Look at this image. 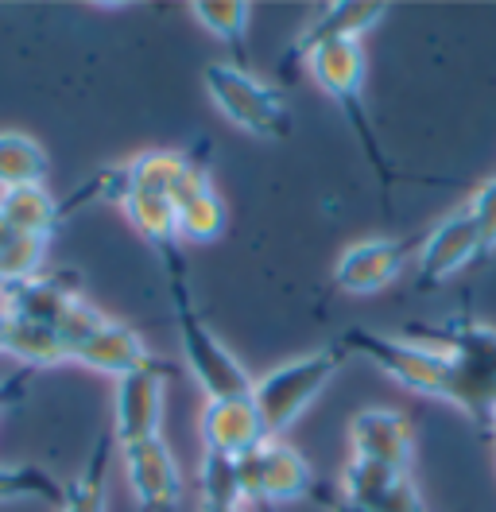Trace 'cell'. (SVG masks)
Listing matches in <instances>:
<instances>
[{"mask_svg":"<svg viewBox=\"0 0 496 512\" xmlns=\"http://www.w3.org/2000/svg\"><path fill=\"white\" fill-rule=\"evenodd\" d=\"M341 346L349 353H361L369 365H376L384 377L403 384L407 392L431 396L442 404H454V357L431 346V342H415V338H396V334H380V330H345Z\"/></svg>","mask_w":496,"mask_h":512,"instance_id":"1","label":"cell"},{"mask_svg":"<svg viewBox=\"0 0 496 512\" xmlns=\"http://www.w3.org/2000/svg\"><path fill=\"white\" fill-rule=\"evenodd\" d=\"M171 280V303H175V326H179V346H183L186 369L190 377L202 384L206 400H229V396H252V377L248 369L225 350V342L214 330L202 322V315L194 311V299L186 288L183 264L167 268Z\"/></svg>","mask_w":496,"mask_h":512,"instance_id":"2","label":"cell"},{"mask_svg":"<svg viewBox=\"0 0 496 512\" xmlns=\"http://www.w3.org/2000/svg\"><path fill=\"white\" fill-rule=\"evenodd\" d=\"M341 361H345L341 346H322L303 357H291V361L276 365L272 373H264L260 381H252V404L268 427V439H283L299 423L310 400L334 381Z\"/></svg>","mask_w":496,"mask_h":512,"instance_id":"3","label":"cell"},{"mask_svg":"<svg viewBox=\"0 0 496 512\" xmlns=\"http://www.w3.org/2000/svg\"><path fill=\"white\" fill-rule=\"evenodd\" d=\"M206 94L214 101V109L241 128L248 136L260 140H283L291 132V105L279 94V86H268L264 78H256L252 70L237 63H210L202 70Z\"/></svg>","mask_w":496,"mask_h":512,"instance_id":"4","label":"cell"},{"mask_svg":"<svg viewBox=\"0 0 496 512\" xmlns=\"http://www.w3.org/2000/svg\"><path fill=\"white\" fill-rule=\"evenodd\" d=\"M431 346L454 357V408H462L473 423H489L496 412V326L473 319L446 322Z\"/></svg>","mask_w":496,"mask_h":512,"instance_id":"5","label":"cell"},{"mask_svg":"<svg viewBox=\"0 0 496 512\" xmlns=\"http://www.w3.org/2000/svg\"><path fill=\"white\" fill-rule=\"evenodd\" d=\"M365 43L361 39H334V43H322L314 55L307 59V74L314 78V86L326 97H334L341 105V113L349 117V125L357 132V140L365 144V156L376 163V171L384 179L388 175V163L380 156V144H376V132H372L369 109H365Z\"/></svg>","mask_w":496,"mask_h":512,"instance_id":"6","label":"cell"},{"mask_svg":"<svg viewBox=\"0 0 496 512\" xmlns=\"http://www.w3.org/2000/svg\"><path fill=\"white\" fill-rule=\"evenodd\" d=\"M237 485L245 505H291L314 493L310 462L283 439H264L245 458H237Z\"/></svg>","mask_w":496,"mask_h":512,"instance_id":"7","label":"cell"},{"mask_svg":"<svg viewBox=\"0 0 496 512\" xmlns=\"http://www.w3.org/2000/svg\"><path fill=\"white\" fill-rule=\"evenodd\" d=\"M167 365L155 361L148 369H136L113 388V443L132 447L159 435L163 423V388H167Z\"/></svg>","mask_w":496,"mask_h":512,"instance_id":"8","label":"cell"},{"mask_svg":"<svg viewBox=\"0 0 496 512\" xmlns=\"http://www.w3.org/2000/svg\"><path fill=\"white\" fill-rule=\"evenodd\" d=\"M124 478L136 497V505L144 512H175L183 501V470L175 462L171 447L163 443V435L121 447Z\"/></svg>","mask_w":496,"mask_h":512,"instance_id":"9","label":"cell"},{"mask_svg":"<svg viewBox=\"0 0 496 512\" xmlns=\"http://www.w3.org/2000/svg\"><path fill=\"white\" fill-rule=\"evenodd\" d=\"M338 493L365 512H427L419 485L411 481V470H392L361 458H349L341 466Z\"/></svg>","mask_w":496,"mask_h":512,"instance_id":"10","label":"cell"},{"mask_svg":"<svg viewBox=\"0 0 496 512\" xmlns=\"http://www.w3.org/2000/svg\"><path fill=\"white\" fill-rule=\"evenodd\" d=\"M481 253H485V245H481L477 222H473L469 206H458V210H450L442 222H434V229L423 237L419 256H415L419 280H423V284H442V280L465 272Z\"/></svg>","mask_w":496,"mask_h":512,"instance_id":"11","label":"cell"},{"mask_svg":"<svg viewBox=\"0 0 496 512\" xmlns=\"http://www.w3.org/2000/svg\"><path fill=\"white\" fill-rule=\"evenodd\" d=\"M353 458L376 462V466H392V470H411L415 458V431L407 416L392 408H361L345 427Z\"/></svg>","mask_w":496,"mask_h":512,"instance_id":"12","label":"cell"},{"mask_svg":"<svg viewBox=\"0 0 496 512\" xmlns=\"http://www.w3.org/2000/svg\"><path fill=\"white\" fill-rule=\"evenodd\" d=\"M198 435L206 454L221 458H245L268 439V427L256 412L252 396H229V400H206L198 416Z\"/></svg>","mask_w":496,"mask_h":512,"instance_id":"13","label":"cell"},{"mask_svg":"<svg viewBox=\"0 0 496 512\" xmlns=\"http://www.w3.org/2000/svg\"><path fill=\"white\" fill-rule=\"evenodd\" d=\"M407 264V245L392 237H369L357 241L338 256L334 264V284L345 295H376V291L392 288L403 276Z\"/></svg>","mask_w":496,"mask_h":512,"instance_id":"14","label":"cell"},{"mask_svg":"<svg viewBox=\"0 0 496 512\" xmlns=\"http://www.w3.org/2000/svg\"><path fill=\"white\" fill-rule=\"evenodd\" d=\"M384 12H388V4H372V0H334V4L314 8L307 28L295 35V43H291L287 63L307 66L310 55L322 43H334V39H365V32H372L380 24Z\"/></svg>","mask_w":496,"mask_h":512,"instance_id":"15","label":"cell"},{"mask_svg":"<svg viewBox=\"0 0 496 512\" xmlns=\"http://www.w3.org/2000/svg\"><path fill=\"white\" fill-rule=\"evenodd\" d=\"M82 299V280L74 272H43L24 284H8L0 303L16 322H35V326H55L59 330L62 315L70 303Z\"/></svg>","mask_w":496,"mask_h":512,"instance_id":"16","label":"cell"},{"mask_svg":"<svg viewBox=\"0 0 496 512\" xmlns=\"http://www.w3.org/2000/svg\"><path fill=\"white\" fill-rule=\"evenodd\" d=\"M74 361H78L82 369H93V373H105V377L121 381V377L136 373V369L155 365L159 357L148 350V342H144L128 322L105 319V326L93 334L82 350L74 353Z\"/></svg>","mask_w":496,"mask_h":512,"instance_id":"17","label":"cell"},{"mask_svg":"<svg viewBox=\"0 0 496 512\" xmlns=\"http://www.w3.org/2000/svg\"><path fill=\"white\" fill-rule=\"evenodd\" d=\"M124 175H128V191L163 194L175 202L206 175V163L190 160L183 152H140L136 160L124 163Z\"/></svg>","mask_w":496,"mask_h":512,"instance_id":"18","label":"cell"},{"mask_svg":"<svg viewBox=\"0 0 496 512\" xmlns=\"http://www.w3.org/2000/svg\"><path fill=\"white\" fill-rule=\"evenodd\" d=\"M124 218L132 222V229L152 245L155 253L163 256V268L171 264H183L179 256V218H175V202L163 198V194H140V191H128L121 202Z\"/></svg>","mask_w":496,"mask_h":512,"instance_id":"19","label":"cell"},{"mask_svg":"<svg viewBox=\"0 0 496 512\" xmlns=\"http://www.w3.org/2000/svg\"><path fill=\"white\" fill-rule=\"evenodd\" d=\"M175 218H179V241L183 245H214L225 233V202L217 194L210 171L175 198Z\"/></svg>","mask_w":496,"mask_h":512,"instance_id":"20","label":"cell"},{"mask_svg":"<svg viewBox=\"0 0 496 512\" xmlns=\"http://www.w3.org/2000/svg\"><path fill=\"white\" fill-rule=\"evenodd\" d=\"M0 218L8 222L12 233L51 241L62 222V202L43 183L39 187H12V191H0Z\"/></svg>","mask_w":496,"mask_h":512,"instance_id":"21","label":"cell"},{"mask_svg":"<svg viewBox=\"0 0 496 512\" xmlns=\"http://www.w3.org/2000/svg\"><path fill=\"white\" fill-rule=\"evenodd\" d=\"M113 447H117L113 435L97 439L82 474L62 485L59 512H109V458H113Z\"/></svg>","mask_w":496,"mask_h":512,"instance_id":"22","label":"cell"},{"mask_svg":"<svg viewBox=\"0 0 496 512\" xmlns=\"http://www.w3.org/2000/svg\"><path fill=\"white\" fill-rule=\"evenodd\" d=\"M47 152L28 132H0V191L39 187L47 179Z\"/></svg>","mask_w":496,"mask_h":512,"instance_id":"23","label":"cell"},{"mask_svg":"<svg viewBox=\"0 0 496 512\" xmlns=\"http://www.w3.org/2000/svg\"><path fill=\"white\" fill-rule=\"evenodd\" d=\"M4 353L16 357L28 369H55L62 361H70V350L62 346L55 326H35V322H16L8 315V342Z\"/></svg>","mask_w":496,"mask_h":512,"instance_id":"24","label":"cell"},{"mask_svg":"<svg viewBox=\"0 0 496 512\" xmlns=\"http://www.w3.org/2000/svg\"><path fill=\"white\" fill-rule=\"evenodd\" d=\"M0 501H47L62 505V481L51 478L43 466H0Z\"/></svg>","mask_w":496,"mask_h":512,"instance_id":"25","label":"cell"},{"mask_svg":"<svg viewBox=\"0 0 496 512\" xmlns=\"http://www.w3.org/2000/svg\"><path fill=\"white\" fill-rule=\"evenodd\" d=\"M190 12L206 32L225 39L229 47L245 43L248 16H252V4H245V0H198V4H190Z\"/></svg>","mask_w":496,"mask_h":512,"instance_id":"26","label":"cell"},{"mask_svg":"<svg viewBox=\"0 0 496 512\" xmlns=\"http://www.w3.org/2000/svg\"><path fill=\"white\" fill-rule=\"evenodd\" d=\"M198 489H202V505H245L241 485H237V458H221V454L202 450Z\"/></svg>","mask_w":496,"mask_h":512,"instance_id":"27","label":"cell"},{"mask_svg":"<svg viewBox=\"0 0 496 512\" xmlns=\"http://www.w3.org/2000/svg\"><path fill=\"white\" fill-rule=\"evenodd\" d=\"M47 245L43 237H24L16 233L4 249H0V272L8 284H24L31 276H43V264H47Z\"/></svg>","mask_w":496,"mask_h":512,"instance_id":"28","label":"cell"},{"mask_svg":"<svg viewBox=\"0 0 496 512\" xmlns=\"http://www.w3.org/2000/svg\"><path fill=\"white\" fill-rule=\"evenodd\" d=\"M465 206H469V214H473V222H477V233H481L485 253H493L496 249V179L481 183L477 191L469 194Z\"/></svg>","mask_w":496,"mask_h":512,"instance_id":"29","label":"cell"},{"mask_svg":"<svg viewBox=\"0 0 496 512\" xmlns=\"http://www.w3.org/2000/svg\"><path fill=\"white\" fill-rule=\"evenodd\" d=\"M24 396H28L24 377H8V381H0V412H4V408H16Z\"/></svg>","mask_w":496,"mask_h":512,"instance_id":"30","label":"cell"},{"mask_svg":"<svg viewBox=\"0 0 496 512\" xmlns=\"http://www.w3.org/2000/svg\"><path fill=\"white\" fill-rule=\"evenodd\" d=\"M322 509L326 512H365V509H357V505H349L345 497H322Z\"/></svg>","mask_w":496,"mask_h":512,"instance_id":"31","label":"cell"},{"mask_svg":"<svg viewBox=\"0 0 496 512\" xmlns=\"http://www.w3.org/2000/svg\"><path fill=\"white\" fill-rule=\"evenodd\" d=\"M198 512H248V505H202Z\"/></svg>","mask_w":496,"mask_h":512,"instance_id":"32","label":"cell"},{"mask_svg":"<svg viewBox=\"0 0 496 512\" xmlns=\"http://www.w3.org/2000/svg\"><path fill=\"white\" fill-rule=\"evenodd\" d=\"M4 342H8V311L0 303V353H4Z\"/></svg>","mask_w":496,"mask_h":512,"instance_id":"33","label":"cell"},{"mask_svg":"<svg viewBox=\"0 0 496 512\" xmlns=\"http://www.w3.org/2000/svg\"><path fill=\"white\" fill-rule=\"evenodd\" d=\"M485 427L493 431V439H496V412H493V416H489V423H485Z\"/></svg>","mask_w":496,"mask_h":512,"instance_id":"34","label":"cell"},{"mask_svg":"<svg viewBox=\"0 0 496 512\" xmlns=\"http://www.w3.org/2000/svg\"><path fill=\"white\" fill-rule=\"evenodd\" d=\"M4 288H8V280H4V272H0V295H4Z\"/></svg>","mask_w":496,"mask_h":512,"instance_id":"35","label":"cell"}]
</instances>
